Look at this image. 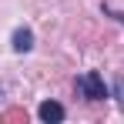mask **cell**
Returning <instances> with one entry per match:
<instances>
[{
	"instance_id": "1",
	"label": "cell",
	"mask_w": 124,
	"mask_h": 124,
	"mask_svg": "<svg viewBox=\"0 0 124 124\" xmlns=\"http://www.w3.org/2000/svg\"><path fill=\"white\" fill-rule=\"evenodd\" d=\"M77 91H81L87 101H104L107 97V91H104V81L97 70H87V74H81L77 77Z\"/></svg>"
},
{
	"instance_id": "2",
	"label": "cell",
	"mask_w": 124,
	"mask_h": 124,
	"mask_svg": "<svg viewBox=\"0 0 124 124\" xmlns=\"http://www.w3.org/2000/svg\"><path fill=\"white\" fill-rule=\"evenodd\" d=\"M40 117L44 121H64V107L57 101H44L40 104Z\"/></svg>"
},
{
	"instance_id": "3",
	"label": "cell",
	"mask_w": 124,
	"mask_h": 124,
	"mask_svg": "<svg viewBox=\"0 0 124 124\" xmlns=\"http://www.w3.org/2000/svg\"><path fill=\"white\" fill-rule=\"evenodd\" d=\"M30 47H34V34H30V30H27V27H20V30H17V34H14V50H30Z\"/></svg>"
},
{
	"instance_id": "4",
	"label": "cell",
	"mask_w": 124,
	"mask_h": 124,
	"mask_svg": "<svg viewBox=\"0 0 124 124\" xmlns=\"http://www.w3.org/2000/svg\"><path fill=\"white\" fill-rule=\"evenodd\" d=\"M0 121L3 124H27V111H23V107H10V111L0 114Z\"/></svg>"
},
{
	"instance_id": "5",
	"label": "cell",
	"mask_w": 124,
	"mask_h": 124,
	"mask_svg": "<svg viewBox=\"0 0 124 124\" xmlns=\"http://www.w3.org/2000/svg\"><path fill=\"white\" fill-rule=\"evenodd\" d=\"M114 91H117V104L124 107V81H117V84H114Z\"/></svg>"
},
{
	"instance_id": "6",
	"label": "cell",
	"mask_w": 124,
	"mask_h": 124,
	"mask_svg": "<svg viewBox=\"0 0 124 124\" xmlns=\"http://www.w3.org/2000/svg\"><path fill=\"white\" fill-rule=\"evenodd\" d=\"M111 17H117V20H121V23H124V14H111Z\"/></svg>"
}]
</instances>
